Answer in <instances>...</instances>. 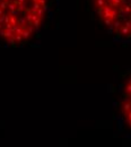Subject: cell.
I'll return each instance as SVG.
<instances>
[{
	"instance_id": "obj_1",
	"label": "cell",
	"mask_w": 131,
	"mask_h": 147,
	"mask_svg": "<svg viewBox=\"0 0 131 147\" xmlns=\"http://www.w3.org/2000/svg\"><path fill=\"white\" fill-rule=\"evenodd\" d=\"M48 13V0H0V37L20 44L36 34Z\"/></svg>"
},
{
	"instance_id": "obj_2",
	"label": "cell",
	"mask_w": 131,
	"mask_h": 147,
	"mask_svg": "<svg viewBox=\"0 0 131 147\" xmlns=\"http://www.w3.org/2000/svg\"><path fill=\"white\" fill-rule=\"evenodd\" d=\"M103 25L115 35L131 38V0H93Z\"/></svg>"
},
{
	"instance_id": "obj_3",
	"label": "cell",
	"mask_w": 131,
	"mask_h": 147,
	"mask_svg": "<svg viewBox=\"0 0 131 147\" xmlns=\"http://www.w3.org/2000/svg\"><path fill=\"white\" fill-rule=\"evenodd\" d=\"M121 110L128 127L131 129V77L126 82L123 86L121 97Z\"/></svg>"
}]
</instances>
